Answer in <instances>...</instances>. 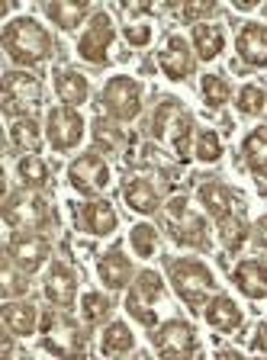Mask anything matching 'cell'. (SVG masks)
<instances>
[{
	"mask_svg": "<svg viewBox=\"0 0 267 360\" xmlns=\"http://www.w3.org/2000/svg\"><path fill=\"white\" fill-rule=\"evenodd\" d=\"M4 49H7L10 61H16L23 68H32L52 58L55 39L32 16H20V20H10L4 26Z\"/></svg>",
	"mask_w": 267,
	"mask_h": 360,
	"instance_id": "obj_1",
	"label": "cell"
},
{
	"mask_svg": "<svg viewBox=\"0 0 267 360\" xmlns=\"http://www.w3.org/2000/svg\"><path fill=\"white\" fill-rule=\"evenodd\" d=\"M151 135L158 142H168L180 161L190 158V135H193V120L190 112L178 103L174 97H164L158 103L155 116H151Z\"/></svg>",
	"mask_w": 267,
	"mask_h": 360,
	"instance_id": "obj_2",
	"label": "cell"
},
{
	"mask_svg": "<svg viewBox=\"0 0 267 360\" xmlns=\"http://www.w3.org/2000/svg\"><path fill=\"white\" fill-rule=\"evenodd\" d=\"M168 274H171V283H174L180 300H184L190 309L203 312L209 292L216 290L213 270H209L203 261H197V257H180V261L168 264Z\"/></svg>",
	"mask_w": 267,
	"mask_h": 360,
	"instance_id": "obj_3",
	"label": "cell"
},
{
	"mask_svg": "<svg viewBox=\"0 0 267 360\" xmlns=\"http://www.w3.org/2000/svg\"><path fill=\"white\" fill-rule=\"evenodd\" d=\"M42 347L58 360H84L87 357V335L75 319L49 312L42 322Z\"/></svg>",
	"mask_w": 267,
	"mask_h": 360,
	"instance_id": "obj_4",
	"label": "cell"
},
{
	"mask_svg": "<svg viewBox=\"0 0 267 360\" xmlns=\"http://www.w3.org/2000/svg\"><path fill=\"white\" fill-rule=\"evenodd\" d=\"M4 222L16 232H42L55 225V212L52 206L36 193H10L4 200Z\"/></svg>",
	"mask_w": 267,
	"mask_h": 360,
	"instance_id": "obj_5",
	"label": "cell"
},
{
	"mask_svg": "<svg viewBox=\"0 0 267 360\" xmlns=\"http://www.w3.org/2000/svg\"><path fill=\"white\" fill-rule=\"evenodd\" d=\"M100 103L116 122H132L142 112V84L129 75H116L104 84L100 90Z\"/></svg>",
	"mask_w": 267,
	"mask_h": 360,
	"instance_id": "obj_6",
	"label": "cell"
},
{
	"mask_svg": "<svg viewBox=\"0 0 267 360\" xmlns=\"http://www.w3.org/2000/svg\"><path fill=\"white\" fill-rule=\"evenodd\" d=\"M42 103V84L30 71H7L4 75V112L7 116H30Z\"/></svg>",
	"mask_w": 267,
	"mask_h": 360,
	"instance_id": "obj_7",
	"label": "cell"
},
{
	"mask_svg": "<svg viewBox=\"0 0 267 360\" xmlns=\"http://www.w3.org/2000/svg\"><path fill=\"white\" fill-rule=\"evenodd\" d=\"M151 345H155L161 360H193V354H197V331H193V325L171 319L161 328H155Z\"/></svg>",
	"mask_w": 267,
	"mask_h": 360,
	"instance_id": "obj_8",
	"label": "cell"
},
{
	"mask_svg": "<svg viewBox=\"0 0 267 360\" xmlns=\"http://www.w3.org/2000/svg\"><path fill=\"white\" fill-rule=\"evenodd\" d=\"M52 255V245L42 232H13L7 241V261L23 274H36Z\"/></svg>",
	"mask_w": 267,
	"mask_h": 360,
	"instance_id": "obj_9",
	"label": "cell"
},
{
	"mask_svg": "<svg viewBox=\"0 0 267 360\" xmlns=\"http://www.w3.org/2000/svg\"><path fill=\"white\" fill-rule=\"evenodd\" d=\"M45 139L55 151H71L81 145L84 139V120L81 112L71 110V106H55L49 110V120H45Z\"/></svg>",
	"mask_w": 267,
	"mask_h": 360,
	"instance_id": "obj_10",
	"label": "cell"
},
{
	"mask_svg": "<svg viewBox=\"0 0 267 360\" xmlns=\"http://www.w3.org/2000/svg\"><path fill=\"white\" fill-rule=\"evenodd\" d=\"M113 39H116L113 20H110V13H104V10H100V13L90 16L84 36L77 39V55H81L84 61H90V65H106Z\"/></svg>",
	"mask_w": 267,
	"mask_h": 360,
	"instance_id": "obj_11",
	"label": "cell"
},
{
	"mask_svg": "<svg viewBox=\"0 0 267 360\" xmlns=\"http://www.w3.org/2000/svg\"><path fill=\"white\" fill-rule=\"evenodd\" d=\"M161 296H164L161 277H158L155 270H142L139 277H135L132 290H129V296H126L129 315H132L135 322H142V325H149L151 328V325H155V312H151V306H155Z\"/></svg>",
	"mask_w": 267,
	"mask_h": 360,
	"instance_id": "obj_12",
	"label": "cell"
},
{
	"mask_svg": "<svg viewBox=\"0 0 267 360\" xmlns=\"http://www.w3.org/2000/svg\"><path fill=\"white\" fill-rule=\"evenodd\" d=\"M68 180H71V187H75L77 193L97 196L110 187V165H106L97 151H87V155H81L77 161H71Z\"/></svg>",
	"mask_w": 267,
	"mask_h": 360,
	"instance_id": "obj_13",
	"label": "cell"
},
{
	"mask_svg": "<svg viewBox=\"0 0 267 360\" xmlns=\"http://www.w3.org/2000/svg\"><path fill=\"white\" fill-rule=\"evenodd\" d=\"M42 292H45V300L52 302V306H58V309L75 306V296H77V274L68 267V264L55 261L52 270L45 274Z\"/></svg>",
	"mask_w": 267,
	"mask_h": 360,
	"instance_id": "obj_14",
	"label": "cell"
},
{
	"mask_svg": "<svg viewBox=\"0 0 267 360\" xmlns=\"http://www.w3.org/2000/svg\"><path fill=\"white\" fill-rule=\"evenodd\" d=\"M158 65H161V71L171 77V81H184V77L193 75L197 58H193V49L187 45L184 36H171L168 45L161 49V55H158Z\"/></svg>",
	"mask_w": 267,
	"mask_h": 360,
	"instance_id": "obj_15",
	"label": "cell"
},
{
	"mask_svg": "<svg viewBox=\"0 0 267 360\" xmlns=\"http://www.w3.org/2000/svg\"><path fill=\"white\" fill-rule=\"evenodd\" d=\"M238 58L252 68H267V26L264 22H245L235 39Z\"/></svg>",
	"mask_w": 267,
	"mask_h": 360,
	"instance_id": "obj_16",
	"label": "cell"
},
{
	"mask_svg": "<svg viewBox=\"0 0 267 360\" xmlns=\"http://www.w3.org/2000/svg\"><path fill=\"white\" fill-rule=\"evenodd\" d=\"M77 225L90 235H113V229L119 225V216L106 200H90L77 210Z\"/></svg>",
	"mask_w": 267,
	"mask_h": 360,
	"instance_id": "obj_17",
	"label": "cell"
},
{
	"mask_svg": "<svg viewBox=\"0 0 267 360\" xmlns=\"http://www.w3.org/2000/svg\"><path fill=\"white\" fill-rule=\"evenodd\" d=\"M232 280L248 300H264L267 296V264L258 261V257L238 261V267L232 270Z\"/></svg>",
	"mask_w": 267,
	"mask_h": 360,
	"instance_id": "obj_18",
	"label": "cell"
},
{
	"mask_svg": "<svg viewBox=\"0 0 267 360\" xmlns=\"http://www.w3.org/2000/svg\"><path fill=\"white\" fill-rule=\"evenodd\" d=\"M97 274H100V280H104L106 290H123V286L129 283V277H132V261H129L119 248H113V251L100 255V261H97Z\"/></svg>",
	"mask_w": 267,
	"mask_h": 360,
	"instance_id": "obj_19",
	"label": "cell"
},
{
	"mask_svg": "<svg viewBox=\"0 0 267 360\" xmlns=\"http://www.w3.org/2000/svg\"><path fill=\"white\" fill-rule=\"evenodd\" d=\"M197 196H200L203 210L209 212V216L219 222V219L232 216V202H235V193H232L229 187H225L223 180H203L200 190H197Z\"/></svg>",
	"mask_w": 267,
	"mask_h": 360,
	"instance_id": "obj_20",
	"label": "cell"
},
{
	"mask_svg": "<svg viewBox=\"0 0 267 360\" xmlns=\"http://www.w3.org/2000/svg\"><path fill=\"white\" fill-rule=\"evenodd\" d=\"M123 200H126V206L132 212H142V216H151V212H158V206H161V200H158V190L151 187L145 177H132L123 184Z\"/></svg>",
	"mask_w": 267,
	"mask_h": 360,
	"instance_id": "obj_21",
	"label": "cell"
},
{
	"mask_svg": "<svg viewBox=\"0 0 267 360\" xmlns=\"http://www.w3.org/2000/svg\"><path fill=\"white\" fill-rule=\"evenodd\" d=\"M55 94L61 97V103L65 106L77 110V106L87 100L90 84H87V77H84L81 71H75V68H61L58 75H55Z\"/></svg>",
	"mask_w": 267,
	"mask_h": 360,
	"instance_id": "obj_22",
	"label": "cell"
},
{
	"mask_svg": "<svg viewBox=\"0 0 267 360\" xmlns=\"http://www.w3.org/2000/svg\"><path fill=\"white\" fill-rule=\"evenodd\" d=\"M223 49H225L223 26H216V22H197L193 26V52H197V58L213 61V58H219Z\"/></svg>",
	"mask_w": 267,
	"mask_h": 360,
	"instance_id": "obj_23",
	"label": "cell"
},
{
	"mask_svg": "<svg viewBox=\"0 0 267 360\" xmlns=\"http://www.w3.org/2000/svg\"><path fill=\"white\" fill-rule=\"evenodd\" d=\"M203 315H206V322L213 325L216 331L242 328V309H238L229 296H213V300L206 302V309H203Z\"/></svg>",
	"mask_w": 267,
	"mask_h": 360,
	"instance_id": "obj_24",
	"label": "cell"
},
{
	"mask_svg": "<svg viewBox=\"0 0 267 360\" xmlns=\"http://www.w3.org/2000/svg\"><path fill=\"white\" fill-rule=\"evenodd\" d=\"M242 158H245V165L252 174L267 177V126H258L245 135V142H242Z\"/></svg>",
	"mask_w": 267,
	"mask_h": 360,
	"instance_id": "obj_25",
	"label": "cell"
},
{
	"mask_svg": "<svg viewBox=\"0 0 267 360\" xmlns=\"http://www.w3.org/2000/svg\"><path fill=\"white\" fill-rule=\"evenodd\" d=\"M4 325H7L10 335L30 338L39 325L36 306H30V302H7V306H4Z\"/></svg>",
	"mask_w": 267,
	"mask_h": 360,
	"instance_id": "obj_26",
	"label": "cell"
},
{
	"mask_svg": "<svg viewBox=\"0 0 267 360\" xmlns=\"http://www.w3.org/2000/svg\"><path fill=\"white\" fill-rule=\"evenodd\" d=\"M174 241L178 245H187V248H209V235H206V222H203L200 216H193V212H187V216L174 219Z\"/></svg>",
	"mask_w": 267,
	"mask_h": 360,
	"instance_id": "obj_27",
	"label": "cell"
},
{
	"mask_svg": "<svg viewBox=\"0 0 267 360\" xmlns=\"http://www.w3.org/2000/svg\"><path fill=\"white\" fill-rule=\"evenodd\" d=\"M132 347H135V338H132V331H129L126 322H110L104 328V338H100L104 357H123V354H129Z\"/></svg>",
	"mask_w": 267,
	"mask_h": 360,
	"instance_id": "obj_28",
	"label": "cell"
},
{
	"mask_svg": "<svg viewBox=\"0 0 267 360\" xmlns=\"http://www.w3.org/2000/svg\"><path fill=\"white\" fill-rule=\"evenodd\" d=\"M45 13H49V20L55 22V26H61V30H77L84 22V16L90 13L87 4H65V0H52V4H45Z\"/></svg>",
	"mask_w": 267,
	"mask_h": 360,
	"instance_id": "obj_29",
	"label": "cell"
},
{
	"mask_svg": "<svg viewBox=\"0 0 267 360\" xmlns=\"http://www.w3.org/2000/svg\"><path fill=\"white\" fill-rule=\"evenodd\" d=\"M16 174H20V180H23V187L26 190H42V187H49V180H52V171H49V165H45L39 155L20 158Z\"/></svg>",
	"mask_w": 267,
	"mask_h": 360,
	"instance_id": "obj_30",
	"label": "cell"
},
{
	"mask_svg": "<svg viewBox=\"0 0 267 360\" xmlns=\"http://www.w3.org/2000/svg\"><path fill=\"white\" fill-rule=\"evenodd\" d=\"M90 135H94V145L97 148H104L106 155H113V151H119L123 145H126V132L116 126V122L110 120H94V129H90Z\"/></svg>",
	"mask_w": 267,
	"mask_h": 360,
	"instance_id": "obj_31",
	"label": "cell"
},
{
	"mask_svg": "<svg viewBox=\"0 0 267 360\" xmlns=\"http://www.w3.org/2000/svg\"><path fill=\"white\" fill-rule=\"evenodd\" d=\"M10 142L23 151H36L42 145V132H39V122L32 116H23V120H13L10 126Z\"/></svg>",
	"mask_w": 267,
	"mask_h": 360,
	"instance_id": "obj_32",
	"label": "cell"
},
{
	"mask_svg": "<svg viewBox=\"0 0 267 360\" xmlns=\"http://www.w3.org/2000/svg\"><path fill=\"white\" fill-rule=\"evenodd\" d=\"M219 238H223L225 251H238V248L245 245V238H248V222L238 216V212L219 219Z\"/></svg>",
	"mask_w": 267,
	"mask_h": 360,
	"instance_id": "obj_33",
	"label": "cell"
},
{
	"mask_svg": "<svg viewBox=\"0 0 267 360\" xmlns=\"http://www.w3.org/2000/svg\"><path fill=\"white\" fill-rule=\"evenodd\" d=\"M110 312H113V302L106 300L104 292H84L81 315H84V322L87 325H104L106 319H110Z\"/></svg>",
	"mask_w": 267,
	"mask_h": 360,
	"instance_id": "obj_34",
	"label": "cell"
},
{
	"mask_svg": "<svg viewBox=\"0 0 267 360\" xmlns=\"http://www.w3.org/2000/svg\"><path fill=\"white\" fill-rule=\"evenodd\" d=\"M200 90H203V100H206L213 110H219L223 103H229V97H232V87L223 75H206L200 81Z\"/></svg>",
	"mask_w": 267,
	"mask_h": 360,
	"instance_id": "obj_35",
	"label": "cell"
},
{
	"mask_svg": "<svg viewBox=\"0 0 267 360\" xmlns=\"http://www.w3.org/2000/svg\"><path fill=\"white\" fill-rule=\"evenodd\" d=\"M238 112L242 116H258V112H264L267 106V94L261 84H245V87L238 90Z\"/></svg>",
	"mask_w": 267,
	"mask_h": 360,
	"instance_id": "obj_36",
	"label": "cell"
},
{
	"mask_svg": "<svg viewBox=\"0 0 267 360\" xmlns=\"http://www.w3.org/2000/svg\"><path fill=\"white\" fill-rule=\"evenodd\" d=\"M129 241H132V251L139 257H151L158 248V229L149 222H139L132 225V232H129Z\"/></svg>",
	"mask_w": 267,
	"mask_h": 360,
	"instance_id": "obj_37",
	"label": "cell"
},
{
	"mask_svg": "<svg viewBox=\"0 0 267 360\" xmlns=\"http://www.w3.org/2000/svg\"><path fill=\"white\" fill-rule=\"evenodd\" d=\"M193 155L200 158L203 165H216V161L223 158V142H219V135H216L213 129H200V132H197V148H193Z\"/></svg>",
	"mask_w": 267,
	"mask_h": 360,
	"instance_id": "obj_38",
	"label": "cell"
},
{
	"mask_svg": "<svg viewBox=\"0 0 267 360\" xmlns=\"http://www.w3.org/2000/svg\"><path fill=\"white\" fill-rule=\"evenodd\" d=\"M30 292V283H26V274L16 270L10 261H4V296H26Z\"/></svg>",
	"mask_w": 267,
	"mask_h": 360,
	"instance_id": "obj_39",
	"label": "cell"
},
{
	"mask_svg": "<svg viewBox=\"0 0 267 360\" xmlns=\"http://www.w3.org/2000/svg\"><path fill=\"white\" fill-rule=\"evenodd\" d=\"M209 13H216V4H184V7H180V16H184L187 22H193V26H197V22H206L203 16H209Z\"/></svg>",
	"mask_w": 267,
	"mask_h": 360,
	"instance_id": "obj_40",
	"label": "cell"
},
{
	"mask_svg": "<svg viewBox=\"0 0 267 360\" xmlns=\"http://www.w3.org/2000/svg\"><path fill=\"white\" fill-rule=\"evenodd\" d=\"M126 42L135 45V49L149 45L151 42V26L149 22H132V26H126Z\"/></svg>",
	"mask_w": 267,
	"mask_h": 360,
	"instance_id": "obj_41",
	"label": "cell"
},
{
	"mask_svg": "<svg viewBox=\"0 0 267 360\" xmlns=\"http://www.w3.org/2000/svg\"><path fill=\"white\" fill-rule=\"evenodd\" d=\"M252 232H254V241H258V248H264V251H267V216L254 222Z\"/></svg>",
	"mask_w": 267,
	"mask_h": 360,
	"instance_id": "obj_42",
	"label": "cell"
},
{
	"mask_svg": "<svg viewBox=\"0 0 267 360\" xmlns=\"http://www.w3.org/2000/svg\"><path fill=\"white\" fill-rule=\"evenodd\" d=\"M252 347H254V351H267V322L258 328V335H254Z\"/></svg>",
	"mask_w": 267,
	"mask_h": 360,
	"instance_id": "obj_43",
	"label": "cell"
},
{
	"mask_svg": "<svg viewBox=\"0 0 267 360\" xmlns=\"http://www.w3.org/2000/svg\"><path fill=\"white\" fill-rule=\"evenodd\" d=\"M0 360H13V335H4V347H0Z\"/></svg>",
	"mask_w": 267,
	"mask_h": 360,
	"instance_id": "obj_44",
	"label": "cell"
},
{
	"mask_svg": "<svg viewBox=\"0 0 267 360\" xmlns=\"http://www.w3.org/2000/svg\"><path fill=\"white\" fill-rule=\"evenodd\" d=\"M216 360H245V357H242V354H238V351H229V347H225V351H219V354H216Z\"/></svg>",
	"mask_w": 267,
	"mask_h": 360,
	"instance_id": "obj_45",
	"label": "cell"
},
{
	"mask_svg": "<svg viewBox=\"0 0 267 360\" xmlns=\"http://www.w3.org/2000/svg\"><path fill=\"white\" fill-rule=\"evenodd\" d=\"M254 7H258L254 0H235V10H254Z\"/></svg>",
	"mask_w": 267,
	"mask_h": 360,
	"instance_id": "obj_46",
	"label": "cell"
},
{
	"mask_svg": "<svg viewBox=\"0 0 267 360\" xmlns=\"http://www.w3.org/2000/svg\"><path fill=\"white\" fill-rule=\"evenodd\" d=\"M258 360H267V357H258Z\"/></svg>",
	"mask_w": 267,
	"mask_h": 360,
	"instance_id": "obj_47",
	"label": "cell"
}]
</instances>
